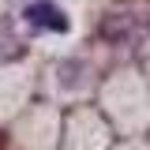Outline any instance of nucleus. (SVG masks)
Wrapping results in <instances>:
<instances>
[{"mask_svg":"<svg viewBox=\"0 0 150 150\" xmlns=\"http://www.w3.org/2000/svg\"><path fill=\"white\" fill-rule=\"evenodd\" d=\"M26 23H30V26H41V30H56V34H64V30H68L64 11H60L56 4H49V0L30 4V8H26Z\"/></svg>","mask_w":150,"mask_h":150,"instance_id":"f03ea898","label":"nucleus"},{"mask_svg":"<svg viewBox=\"0 0 150 150\" xmlns=\"http://www.w3.org/2000/svg\"><path fill=\"white\" fill-rule=\"evenodd\" d=\"M101 34L109 38V41H116V45H128V41H135V38L146 34V23H143V15L116 11V15H109L105 23H101Z\"/></svg>","mask_w":150,"mask_h":150,"instance_id":"f257e3e1","label":"nucleus"}]
</instances>
